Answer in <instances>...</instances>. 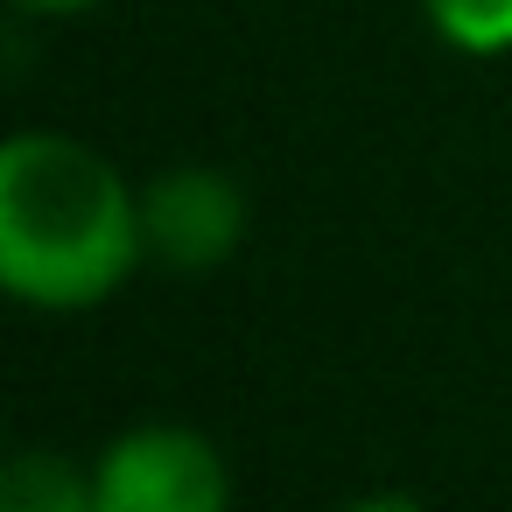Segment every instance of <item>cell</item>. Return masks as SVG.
Returning <instances> with one entry per match:
<instances>
[{"label": "cell", "instance_id": "4", "mask_svg": "<svg viewBox=\"0 0 512 512\" xmlns=\"http://www.w3.org/2000/svg\"><path fill=\"white\" fill-rule=\"evenodd\" d=\"M0 512H99L92 463H71L64 449H15L0 477Z\"/></svg>", "mask_w": 512, "mask_h": 512}, {"label": "cell", "instance_id": "5", "mask_svg": "<svg viewBox=\"0 0 512 512\" xmlns=\"http://www.w3.org/2000/svg\"><path fill=\"white\" fill-rule=\"evenodd\" d=\"M421 22L456 57H512V0H421Z\"/></svg>", "mask_w": 512, "mask_h": 512}, {"label": "cell", "instance_id": "1", "mask_svg": "<svg viewBox=\"0 0 512 512\" xmlns=\"http://www.w3.org/2000/svg\"><path fill=\"white\" fill-rule=\"evenodd\" d=\"M148 267L141 183L78 134L22 127L0 148V288L43 316H85Z\"/></svg>", "mask_w": 512, "mask_h": 512}, {"label": "cell", "instance_id": "2", "mask_svg": "<svg viewBox=\"0 0 512 512\" xmlns=\"http://www.w3.org/2000/svg\"><path fill=\"white\" fill-rule=\"evenodd\" d=\"M99 512H232V463L190 421H134L92 456Z\"/></svg>", "mask_w": 512, "mask_h": 512}, {"label": "cell", "instance_id": "7", "mask_svg": "<svg viewBox=\"0 0 512 512\" xmlns=\"http://www.w3.org/2000/svg\"><path fill=\"white\" fill-rule=\"evenodd\" d=\"M22 15H85V8H99V0H15Z\"/></svg>", "mask_w": 512, "mask_h": 512}, {"label": "cell", "instance_id": "6", "mask_svg": "<svg viewBox=\"0 0 512 512\" xmlns=\"http://www.w3.org/2000/svg\"><path fill=\"white\" fill-rule=\"evenodd\" d=\"M337 512H435V505H421V498H407V491H365V498H351V505H337Z\"/></svg>", "mask_w": 512, "mask_h": 512}, {"label": "cell", "instance_id": "3", "mask_svg": "<svg viewBox=\"0 0 512 512\" xmlns=\"http://www.w3.org/2000/svg\"><path fill=\"white\" fill-rule=\"evenodd\" d=\"M246 225H253V211H246L239 176H225L211 162H176L141 183L148 260L169 274H218L225 260H239Z\"/></svg>", "mask_w": 512, "mask_h": 512}]
</instances>
